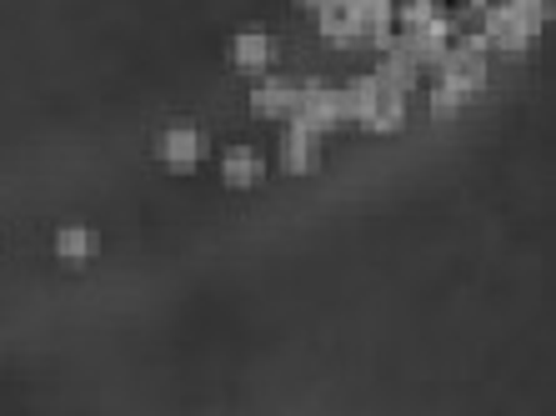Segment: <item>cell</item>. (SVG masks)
<instances>
[{"label":"cell","mask_w":556,"mask_h":416,"mask_svg":"<svg viewBox=\"0 0 556 416\" xmlns=\"http://www.w3.org/2000/svg\"><path fill=\"white\" fill-rule=\"evenodd\" d=\"M261 156H256V146H231L226 156H220V176L231 186H251V181H261Z\"/></svg>","instance_id":"7c38bea8"},{"label":"cell","mask_w":556,"mask_h":416,"mask_svg":"<svg viewBox=\"0 0 556 416\" xmlns=\"http://www.w3.org/2000/svg\"><path fill=\"white\" fill-rule=\"evenodd\" d=\"M316 15H321L326 40H337V46H356V40H362V11H356V0H326Z\"/></svg>","instance_id":"5b68a950"},{"label":"cell","mask_w":556,"mask_h":416,"mask_svg":"<svg viewBox=\"0 0 556 416\" xmlns=\"http://www.w3.org/2000/svg\"><path fill=\"white\" fill-rule=\"evenodd\" d=\"M231 55H236V65L241 71H266L271 65V55H276V46H271V36L266 30H236V40H231Z\"/></svg>","instance_id":"52a82bcc"},{"label":"cell","mask_w":556,"mask_h":416,"mask_svg":"<svg viewBox=\"0 0 556 416\" xmlns=\"http://www.w3.org/2000/svg\"><path fill=\"white\" fill-rule=\"evenodd\" d=\"M462 101H466V96L456 91V86H446V80H437V86H431V111H437V116H452Z\"/></svg>","instance_id":"9a60e30c"},{"label":"cell","mask_w":556,"mask_h":416,"mask_svg":"<svg viewBox=\"0 0 556 416\" xmlns=\"http://www.w3.org/2000/svg\"><path fill=\"white\" fill-rule=\"evenodd\" d=\"M402 116H406V96H402V91H391V86H381V80H376L371 111H366L362 126H366V130H396V126H402Z\"/></svg>","instance_id":"ba28073f"},{"label":"cell","mask_w":556,"mask_h":416,"mask_svg":"<svg viewBox=\"0 0 556 416\" xmlns=\"http://www.w3.org/2000/svg\"><path fill=\"white\" fill-rule=\"evenodd\" d=\"M251 105H256V116H291V105H296V80H286V76L261 80L256 91H251Z\"/></svg>","instance_id":"8992f818"},{"label":"cell","mask_w":556,"mask_h":416,"mask_svg":"<svg viewBox=\"0 0 556 416\" xmlns=\"http://www.w3.org/2000/svg\"><path fill=\"white\" fill-rule=\"evenodd\" d=\"M477 30L486 36V51H527L531 40H536V30L521 21L506 0H496V5H486V11H477Z\"/></svg>","instance_id":"6da1fadb"},{"label":"cell","mask_w":556,"mask_h":416,"mask_svg":"<svg viewBox=\"0 0 556 416\" xmlns=\"http://www.w3.org/2000/svg\"><path fill=\"white\" fill-rule=\"evenodd\" d=\"M437 71H441L437 80L456 86L462 96H477L481 86H486V51H481V46H471V40H452V46H446V55L437 61Z\"/></svg>","instance_id":"7a4b0ae2"},{"label":"cell","mask_w":556,"mask_h":416,"mask_svg":"<svg viewBox=\"0 0 556 416\" xmlns=\"http://www.w3.org/2000/svg\"><path fill=\"white\" fill-rule=\"evenodd\" d=\"M316 141H321V136H311V130H301V126H291V121H286V130H281V161H286V171H311V166H316V156H321V151H316Z\"/></svg>","instance_id":"9c48e42d"},{"label":"cell","mask_w":556,"mask_h":416,"mask_svg":"<svg viewBox=\"0 0 556 416\" xmlns=\"http://www.w3.org/2000/svg\"><path fill=\"white\" fill-rule=\"evenodd\" d=\"M291 126L311 130V136H326V130L337 126V91L326 86V80H301L296 86V105H291Z\"/></svg>","instance_id":"3957f363"},{"label":"cell","mask_w":556,"mask_h":416,"mask_svg":"<svg viewBox=\"0 0 556 416\" xmlns=\"http://www.w3.org/2000/svg\"><path fill=\"white\" fill-rule=\"evenodd\" d=\"M371 96H376V76L346 80V86L337 91V121H366V111H371Z\"/></svg>","instance_id":"30bf717a"},{"label":"cell","mask_w":556,"mask_h":416,"mask_svg":"<svg viewBox=\"0 0 556 416\" xmlns=\"http://www.w3.org/2000/svg\"><path fill=\"white\" fill-rule=\"evenodd\" d=\"M506 5H511V11H517L521 21H527V26H531V30H542L546 21H552V11H556L552 0H506Z\"/></svg>","instance_id":"5bb4252c"},{"label":"cell","mask_w":556,"mask_h":416,"mask_svg":"<svg viewBox=\"0 0 556 416\" xmlns=\"http://www.w3.org/2000/svg\"><path fill=\"white\" fill-rule=\"evenodd\" d=\"M155 151H161V161H166V166L191 171L195 161H201V151H206V141H201V130H195V126H170V130H161Z\"/></svg>","instance_id":"277c9868"},{"label":"cell","mask_w":556,"mask_h":416,"mask_svg":"<svg viewBox=\"0 0 556 416\" xmlns=\"http://www.w3.org/2000/svg\"><path fill=\"white\" fill-rule=\"evenodd\" d=\"M301 5H311V11H321V5H326V0H301Z\"/></svg>","instance_id":"2e32d148"},{"label":"cell","mask_w":556,"mask_h":416,"mask_svg":"<svg viewBox=\"0 0 556 416\" xmlns=\"http://www.w3.org/2000/svg\"><path fill=\"white\" fill-rule=\"evenodd\" d=\"M96 247H101V236H96L91 226H61V231H55V256H65V261L96 256Z\"/></svg>","instance_id":"4fadbf2b"},{"label":"cell","mask_w":556,"mask_h":416,"mask_svg":"<svg viewBox=\"0 0 556 416\" xmlns=\"http://www.w3.org/2000/svg\"><path fill=\"white\" fill-rule=\"evenodd\" d=\"M416 71H421V65H416L412 55H406L402 46H396V51H387V55H381V65H376L371 76L381 80V86H391V91H402V96H406V91H412V86H416Z\"/></svg>","instance_id":"8fae6325"}]
</instances>
